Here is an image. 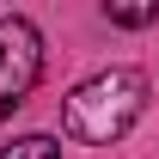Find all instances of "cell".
<instances>
[{
  "mask_svg": "<svg viewBox=\"0 0 159 159\" xmlns=\"http://www.w3.org/2000/svg\"><path fill=\"white\" fill-rule=\"evenodd\" d=\"M37 80H43V37H37L31 19L6 12L0 19V122L31 98Z\"/></svg>",
  "mask_w": 159,
  "mask_h": 159,
  "instance_id": "7a4b0ae2",
  "label": "cell"
},
{
  "mask_svg": "<svg viewBox=\"0 0 159 159\" xmlns=\"http://www.w3.org/2000/svg\"><path fill=\"white\" fill-rule=\"evenodd\" d=\"M0 159H61V141H49V135H25V141H12Z\"/></svg>",
  "mask_w": 159,
  "mask_h": 159,
  "instance_id": "277c9868",
  "label": "cell"
},
{
  "mask_svg": "<svg viewBox=\"0 0 159 159\" xmlns=\"http://www.w3.org/2000/svg\"><path fill=\"white\" fill-rule=\"evenodd\" d=\"M104 19L122 25V31H141V25L159 19V0H110V6H104Z\"/></svg>",
  "mask_w": 159,
  "mask_h": 159,
  "instance_id": "3957f363",
  "label": "cell"
},
{
  "mask_svg": "<svg viewBox=\"0 0 159 159\" xmlns=\"http://www.w3.org/2000/svg\"><path fill=\"white\" fill-rule=\"evenodd\" d=\"M141 110H147V74L141 67H104V74H92L86 86L67 92L61 129H67V141L110 147L141 122Z\"/></svg>",
  "mask_w": 159,
  "mask_h": 159,
  "instance_id": "6da1fadb",
  "label": "cell"
}]
</instances>
